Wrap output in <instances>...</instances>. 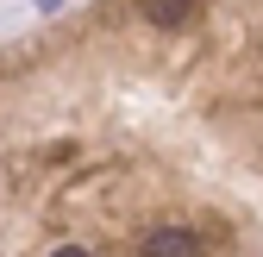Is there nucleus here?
Masks as SVG:
<instances>
[{
    "label": "nucleus",
    "mask_w": 263,
    "mask_h": 257,
    "mask_svg": "<svg viewBox=\"0 0 263 257\" xmlns=\"http://www.w3.org/2000/svg\"><path fill=\"white\" fill-rule=\"evenodd\" d=\"M50 257H94V251H82V245H57Z\"/></svg>",
    "instance_id": "nucleus-3"
},
{
    "label": "nucleus",
    "mask_w": 263,
    "mask_h": 257,
    "mask_svg": "<svg viewBox=\"0 0 263 257\" xmlns=\"http://www.w3.org/2000/svg\"><path fill=\"white\" fill-rule=\"evenodd\" d=\"M144 19L163 25V31H182L194 19V0H144Z\"/></svg>",
    "instance_id": "nucleus-2"
},
{
    "label": "nucleus",
    "mask_w": 263,
    "mask_h": 257,
    "mask_svg": "<svg viewBox=\"0 0 263 257\" xmlns=\"http://www.w3.org/2000/svg\"><path fill=\"white\" fill-rule=\"evenodd\" d=\"M138 251L144 257H194V226H151Z\"/></svg>",
    "instance_id": "nucleus-1"
}]
</instances>
